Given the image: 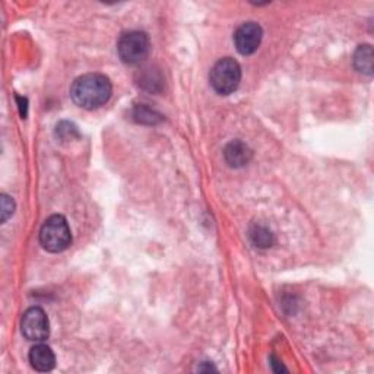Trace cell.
<instances>
[{"label":"cell","instance_id":"1","mask_svg":"<svg viewBox=\"0 0 374 374\" xmlns=\"http://www.w3.org/2000/svg\"><path fill=\"white\" fill-rule=\"evenodd\" d=\"M113 85L105 75L87 73L76 77L70 87V97L85 110H96L112 98Z\"/></svg>","mask_w":374,"mask_h":374},{"label":"cell","instance_id":"2","mask_svg":"<svg viewBox=\"0 0 374 374\" xmlns=\"http://www.w3.org/2000/svg\"><path fill=\"white\" fill-rule=\"evenodd\" d=\"M40 243L44 250L61 253L72 243V232L63 215H52L47 218L40 230Z\"/></svg>","mask_w":374,"mask_h":374},{"label":"cell","instance_id":"3","mask_svg":"<svg viewBox=\"0 0 374 374\" xmlns=\"http://www.w3.org/2000/svg\"><path fill=\"white\" fill-rule=\"evenodd\" d=\"M240 81L241 68L239 61L232 57H224L218 60L209 73L211 87L220 96H230V94L239 88Z\"/></svg>","mask_w":374,"mask_h":374},{"label":"cell","instance_id":"4","mask_svg":"<svg viewBox=\"0 0 374 374\" xmlns=\"http://www.w3.org/2000/svg\"><path fill=\"white\" fill-rule=\"evenodd\" d=\"M151 41L144 31H128L120 36L117 53L120 60L126 65H139L149 56Z\"/></svg>","mask_w":374,"mask_h":374},{"label":"cell","instance_id":"5","mask_svg":"<svg viewBox=\"0 0 374 374\" xmlns=\"http://www.w3.org/2000/svg\"><path fill=\"white\" fill-rule=\"evenodd\" d=\"M22 335L28 341L43 342L50 335V322L41 307L28 308L21 320Z\"/></svg>","mask_w":374,"mask_h":374},{"label":"cell","instance_id":"6","mask_svg":"<svg viewBox=\"0 0 374 374\" xmlns=\"http://www.w3.org/2000/svg\"><path fill=\"white\" fill-rule=\"evenodd\" d=\"M263 29L257 22H246L240 25L234 34V44L243 56L253 54L262 43Z\"/></svg>","mask_w":374,"mask_h":374},{"label":"cell","instance_id":"7","mask_svg":"<svg viewBox=\"0 0 374 374\" xmlns=\"http://www.w3.org/2000/svg\"><path fill=\"white\" fill-rule=\"evenodd\" d=\"M224 158L232 168H241L247 165L253 158V151L241 140H231L224 149Z\"/></svg>","mask_w":374,"mask_h":374},{"label":"cell","instance_id":"8","mask_svg":"<svg viewBox=\"0 0 374 374\" xmlns=\"http://www.w3.org/2000/svg\"><path fill=\"white\" fill-rule=\"evenodd\" d=\"M29 363L34 370L47 373L56 367V355L50 347L45 344H38L29 351Z\"/></svg>","mask_w":374,"mask_h":374},{"label":"cell","instance_id":"9","mask_svg":"<svg viewBox=\"0 0 374 374\" xmlns=\"http://www.w3.org/2000/svg\"><path fill=\"white\" fill-rule=\"evenodd\" d=\"M354 66L363 75H373V47L370 44L358 45L354 53Z\"/></svg>","mask_w":374,"mask_h":374},{"label":"cell","instance_id":"10","mask_svg":"<svg viewBox=\"0 0 374 374\" xmlns=\"http://www.w3.org/2000/svg\"><path fill=\"white\" fill-rule=\"evenodd\" d=\"M248 236H250L252 243L259 248H268L274 244V234L263 225H253Z\"/></svg>","mask_w":374,"mask_h":374},{"label":"cell","instance_id":"11","mask_svg":"<svg viewBox=\"0 0 374 374\" xmlns=\"http://www.w3.org/2000/svg\"><path fill=\"white\" fill-rule=\"evenodd\" d=\"M133 119L137 123H142V124H158L163 120V116L155 110H152V108H149L148 105L140 104L135 107Z\"/></svg>","mask_w":374,"mask_h":374},{"label":"cell","instance_id":"12","mask_svg":"<svg viewBox=\"0 0 374 374\" xmlns=\"http://www.w3.org/2000/svg\"><path fill=\"white\" fill-rule=\"evenodd\" d=\"M56 135L61 140H69L73 137L80 136V132H77V128L70 121H60L56 126Z\"/></svg>","mask_w":374,"mask_h":374},{"label":"cell","instance_id":"13","mask_svg":"<svg viewBox=\"0 0 374 374\" xmlns=\"http://www.w3.org/2000/svg\"><path fill=\"white\" fill-rule=\"evenodd\" d=\"M0 205H2V223L5 224L9 218L13 215L15 211V202L10 196L2 193L0 195Z\"/></svg>","mask_w":374,"mask_h":374},{"label":"cell","instance_id":"14","mask_svg":"<svg viewBox=\"0 0 374 374\" xmlns=\"http://www.w3.org/2000/svg\"><path fill=\"white\" fill-rule=\"evenodd\" d=\"M17 101L20 103V114L22 119L27 117V108H28V101L27 98H22L20 96H17Z\"/></svg>","mask_w":374,"mask_h":374},{"label":"cell","instance_id":"15","mask_svg":"<svg viewBox=\"0 0 374 374\" xmlns=\"http://www.w3.org/2000/svg\"><path fill=\"white\" fill-rule=\"evenodd\" d=\"M271 361H272L271 364H272V367H274V370H275L276 373H279V371H287V368H285L283 364H280V363L276 360V358H275L274 355L271 357Z\"/></svg>","mask_w":374,"mask_h":374}]
</instances>
